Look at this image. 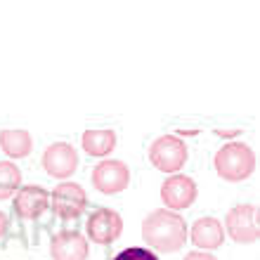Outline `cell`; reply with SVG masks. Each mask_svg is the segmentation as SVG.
<instances>
[{"instance_id": "obj_13", "label": "cell", "mask_w": 260, "mask_h": 260, "mask_svg": "<svg viewBox=\"0 0 260 260\" xmlns=\"http://www.w3.org/2000/svg\"><path fill=\"white\" fill-rule=\"evenodd\" d=\"M116 130L114 128H92V130H85L81 137V144H83V151L90 154V156H109L111 151L116 149Z\"/></svg>"}, {"instance_id": "obj_3", "label": "cell", "mask_w": 260, "mask_h": 260, "mask_svg": "<svg viewBox=\"0 0 260 260\" xmlns=\"http://www.w3.org/2000/svg\"><path fill=\"white\" fill-rule=\"evenodd\" d=\"M187 158H189V149L178 135H161L149 147L151 166L161 173H168V175H175L182 171Z\"/></svg>"}, {"instance_id": "obj_6", "label": "cell", "mask_w": 260, "mask_h": 260, "mask_svg": "<svg viewBox=\"0 0 260 260\" xmlns=\"http://www.w3.org/2000/svg\"><path fill=\"white\" fill-rule=\"evenodd\" d=\"M50 206L62 220H74L85 211L88 194L78 182H59L50 194Z\"/></svg>"}, {"instance_id": "obj_1", "label": "cell", "mask_w": 260, "mask_h": 260, "mask_svg": "<svg viewBox=\"0 0 260 260\" xmlns=\"http://www.w3.org/2000/svg\"><path fill=\"white\" fill-rule=\"evenodd\" d=\"M185 218L168 208H156L142 220V239L144 244L158 253H175L187 244Z\"/></svg>"}, {"instance_id": "obj_4", "label": "cell", "mask_w": 260, "mask_h": 260, "mask_svg": "<svg viewBox=\"0 0 260 260\" xmlns=\"http://www.w3.org/2000/svg\"><path fill=\"white\" fill-rule=\"evenodd\" d=\"M222 230L237 244H255L260 237L258 206L239 204V206H234V208H230L225 215V227Z\"/></svg>"}, {"instance_id": "obj_14", "label": "cell", "mask_w": 260, "mask_h": 260, "mask_svg": "<svg viewBox=\"0 0 260 260\" xmlns=\"http://www.w3.org/2000/svg\"><path fill=\"white\" fill-rule=\"evenodd\" d=\"M0 147L10 158H24L34 149L31 133L21 128H5L0 130Z\"/></svg>"}, {"instance_id": "obj_7", "label": "cell", "mask_w": 260, "mask_h": 260, "mask_svg": "<svg viewBox=\"0 0 260 260\" xmlns=\"http://www.w3.org/2000/svg\"><path fill=\"white\" fill-rule=\"evenodd\" d=\"M130 185V168L123 161L107 158L92 168V187L100 194H118Z\"/></svg>"}, {"instance_id": "obj_10", "label": "cell", "mask_w": 260, "mask_h": 260, "mask_svg": "<svg viewBox=\"0 0 260 260\" xmlns=\"http://www.w3.org/2000/svg\"><path fill=\"white\" fill-rule=\"evenodd\" d=\"M14 213L21 220H36L48 211L50 206V194L48 189H43L38 185H24L19 187V192L14 194Z\"/></svg>"}, {"instance_id": "obj_11", "label": "cell", "mask_w": 260, "mask_h": 260, "mask_svg": "<svg viewBox=\"0 0 260 260\" xmlns=\"http://www.w3.org/2000/svg\"><path fill=\"white\" fill-rule=\"evenodd\" d=\"M88 253V239L81 232L67 230V232H57L50 239V258L52 260H85Z\"/></svg>"}, {"instance_id": "obj_18", "label": "cell", "mask_w": 260, "mask_h": 260, "mask_svg": "<svg viewBox=\"0 0 260 260\" xmlns=\"http://www.w3.org/2000/svg\"><path fill=\"white\" fill-rule=\"evenodd\" d=\"M7 232V215L0 211V239H3V234Z\"/></svg>"}, {"instance_id": "obj_16", "label": "cell", "mask_w": 260, "mask_h": 260, "mask_svg": "<svg viewBox=\"0 0 260 260\" xmlns=\"http://www.w3.org/2000/svg\"><path fill=\"white\" fill-rule=\"evenodd\" d=\"M114 260H158V258L154 255V251H149V248L130 246V248H125V251H121Z\"/></svg>"}, {"instance_id": "obj_12", "label": "cell", "mask_w": 260, "mask_h": 260, "mask_svg": "<svg viewBox=\"0 0 260 260\" xmlns=\"http://www.w3.org/2000/svg\"><path fill=\"white\" fill-rule=\"evenodd\" d=\"M187 239H192L194 246H199L201 251H215L222 246L225 241V230L222 222L218 218H199L192 225V230L187 232Z\"/></svg>"}, {"instance_id": "obj_8", "label": "cell", "mask_w": 260, "mask_h": 260, "mask_svg": "<svg viewBox=\"0 0 260 260\" xmlns=\"http://www.w3.org/2000/svg\"><path fill=\"white\" fill-rule=\"evenodd\" d=\"M43 168L50 178L67 180L78 168V151L69 142H55L43 151Z\"/></svg>"}, {"instance_id": "obj_2", "label": "cell", "mask_w": 260, "mask_h": 260, "mask_svg": "<svg viewBox=\"0 0 260 260\" xmlns=\"http://www.w3.org/2000/svg\"><path fill=\"white\" fill-rule=\"evenodd\" d=\"M213 168L225 182H244L255 173V151L246 142H227L215 151Z\"/></svg>"}, {"instance_id": "obj_9", "label": "cell", "mask_w": 260, "mask_h": 260, "mask_svg": "<svg viewBox=\"0 0 260 260\" xmlns=\"http://www.w3.org/2000/svg\"><path fill=\"white\" fill-rule=\"evenodd\" d=\"M85 230H88V237L95 244H111L123 232V218L111 208H97L88 218Z\"/></svg>"}, {"instance_id": "obj_15", "label": "cell", "mask_w": 260, "mask_h": 260, "mask_svg": "<svg viewBox=\"0 0 260 260\" xmlns=\"http://www.w3.org/2000/svg\"><path fill=\"white\" fill-rule=\"evenodd\" d=\"M21 187V171L12 161H0V201L12 199Z\"/></svg>"}, {"instance_id": "obj_17", "label": "cell", "mask_w": 260, "mask_h": 260, "mask_svg": "<svg viewBox=\"0 0 260 260\" xmlns=\"http://www.w3.org/2000/svg\"><path fill=\"white\" fill-rule=\"evenodd\" d=\"M182 260H218V258L211 255L208 251H192V253H187Z\"/></svg>"}, {"instance_id": "obj_5", "label": "cell", "mask_w": 260, "mask_h": 260, "mask_svg": "<svg viewBox=\"0 0 260 260\" xmlns=\"http://www.w3.org/2000/svg\"><path fill=\"white\" fill-rule=\"evenodd\" d=\"M161 201L166 204L168 211H185V208H192L194 201H197V182L189 175H182V173H175L171 178H166L161 182Z\"/></svg>"}]
</instances>
